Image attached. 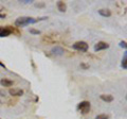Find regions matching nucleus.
<instances>
[{
    "label": "nucleus",
    "mask_w": 127,
    "mask_h": 119,
    "mask_svg": "<svg viewBox=\"0 0 127 119\" xmlns=\"http://www.w3.org/2000/svg\"><path fill=\"white\" fill-rule=\"evenodd\" d=\"M35 22H37V20L32 17H19L16 19L15 25L17 27H25L30 25V23H35Z\"/></svg>",
    "instance_id": "1"
},
{
    "label": "nucleus",
    "mask_w": 127,
    "mask_h": 119,
    "mask_svg": "<svg viewBox=\"0 0 127 119\" xmlns=\"http://www.w3.org/2000/svg\"><path fill=\"white\" fill-rule=\"evenodd\" d=\"M73 49L74 50H77V51H81V52H86L88 50V44L86 42H76L75 44H73Z\"/></svg>",
    "instance_id": "2"
},
{
    "label": "nucleus",
    "mask_w": 127,
    "mask_h": 119,
    "mask_svg": "<svg viewBox=\"0 0 127 119\" xmlns=\"http://www.w3.org/2000/svg\"><path fill=\"white\" fill-rule=\"evenodd\" d=\"M77 110L82 114H87L90 111V102L89 101H82L77 105Z\"/></svg>",
    "instance_id": "3"
},
{
    "label": "nucleus",
    "mask_w": 127,
    "mask_h": 119,
    "mask_svg": "<svg viewBox=\"0 0 127 119\" xmlns=\"http://www.w3.org/2000/svg\"><path fill=\"white\" fill-rule=\"evenodd\" d=\"M109 48V44H107L105 42H98L96 45L94 46V50L95 51H101V50H105Z\"/></svg>",
    "instance_id": "4"
},
{
    "label": "nucleus",
    "mask_w": 127,
    "mask_h": 119,
    "mask_svg": "<svg viewBox=\"0 0 127 119\" xmlns=\"http://www.w3.org/2000/svg\"><path fill=\"white\" fill-rule=\"evenodd\" d=\"M12 30L9 27H0V37H6L11 35Z\"/></svg>",
    "instance_id": "5"
},
{
    "label": "nucleus",
    "mask_w": 127,
    "mask_h": 119,
    "mask_svg": "<svg viewBox=\"0 0 127 119\" xmlns=\"http://www.w3.org/2000/svg\"><path fill=\"white\" fill-rule=\"evenodd\" d=\"M9 94L11 96H14V97H19V96H22L23 95V90L20 88H11L9 90Z\"/></svg>",
    "instance_id": "6"
},
{
    "label": "nucleus",
    "mask_w": 127,
    "mask_h": 119,
    "mask_svg": "<svg viewBox=\"0 0 127 119\" xmlns=\"http://www.w3.org/2000/svg\"><path fill=\"white\" fill-rule=\"evenodd\" d=\"M51 52H52V54H54V55H63L64 52H65V50L59 46H55L51 49Z\"/></svg>",
    "instance_id": "7"
},
{
    "label": "nucleus",
    "mask_w": 127,
    "mask_h": 119,
    "mask_svg": "<svg viewBox=\"0 0 127 119\" xmlns=\"http://www.w3.org/2000/svg\"><path fill=\"white\" fill-rule=\"evenodd\" d=\"M14 82L9 80V79H2V80H0V85L1 86H4V87H11L13 86Z\"/></svg>",
    "instance_id": "8"
},
{
    "label": "nucleus",
    "mask_w": 127,
    "mask_h": 119,
    "mask_svg": "<svg viewBox=\"0 0 127 119\" xmlns=\"http://www.w3.org/2000/svg\"><path fill=\"white\" fill-rule=\"evenodd\" d=\"M98 14H100L101 16H103V17H110L111 16V12L108 9H101V10H98Z\"/></svg>",
    "instance_id": "9"
},
{
    "label": "nucleus",
    "mask_w": 127,
    "mask_h": 119,
    "mask_svg": "<svg viewBox=\"0 0 127 119\" xmlns=\"http://www.w3.org/2000/svg\"><path fill=\"white\" fill-rule=\"evenodd\" d=\"M100 98L105 102H112L113 101V97L111 96V95H101Z\"/></svg>",
    "instance_id": "10"
},
{
    "label": "nucleus",
    "mask_w": 127,
    "mask_h": 119,
    "mask_svg": "<svg viewBox=\"0 0 127 119\" xmlns=\"http://www.w3.org/2000/svg\"><path fill=\"white\" fill-rule=\"evenodd\" d=\"M57 9L61 11V12H66V10H67L66 3L64 2V1H58L57 2Z\"/></svg>",
    "instance_id": "11"
},
{
    "label": "nucleus",
    "mask_w": 127,
    "mask_h": 119,
    "mask_svg": "<svg viewBox=\"0 0 127 119\" xmlns=\"http://www.w3.org/2000/svg\"><path fill=\"white\" fill-rule=\"evenodd\" d=\"M126 62H127V54L125 53L124 54V58H123V61H122V67H123V69H126L127 68Z\"/></svg>",
    "instance_id": "12"
},
{
    "label": "nucleus",
    "mask_w": 127,
    "mask_h": 119,
    "mask_svg": "<svg viewBox=\"0 0 127 119\" xmlns=\"http://www.w3.org/2000/svg\"><path fill=\"white\" fill-rule=\"evenodd\" d=\"M95 119H108V115H105V114H101V115H97Z\"/></svg>",
    "instance_id": "13"
},
{
    "label": "nucleus",
    "mask_w": 127,
    "mask_h": 119,
    "mask_svg": "<svg viewBox=\"0 0 127 119\" xmlns=\"http://www.w3.org/2000/svg\"><path fill=\"white\" fill-rule=\"evenodd\" d=\"M30 32L33 33V34H40V31H39V30H35V29H31Z\"/></svg>",
    "instance_id": "14"
},
{
    "label": "nucleus",
    "mask_w": 127,
    "mask_h": 119,
    "mask_svg": "<svg viewBox=\"0 0 127 119\" xmlns=\"http://www.w3.org/2000/svg\"><path fill=\"white\" fill-rule=\"evenodd\" d=\"M81 68H83V69H89V65L85 64V63H82V64H81Z\"/></svg>",
    "instance_id": "15"
},
{
    "label": "nucleus",
    "mask_w": 127,
    "mask_h": 119,
    "mask_svg": "<svg viewBox=\"0 0 127 119\" xmlns=\"http://www.w3.org/2000/svg\"><path fill=\"white\" fill-rule=\"evenodd\" d=\"M120 46L122 47V48H124V49H126V48H127V45H126V42H121V43H120Z\"/></svg>",
    "instance_id": "16"
},
{
    "label": "nucleus",
    "mask_w": 127,
    "mask_h": 119,
    "mask_svg": "<svg viewBox=\"0 0 127 119\" xmlns=\"http://www.w3.org/2000/svg\"><path fill=\"white\" fill-rule=\"evenodd\" d=\"M35 5H36L37 7H42V6H45V4H43V3H36Z\"/></svg>",
    "instance_id": "17"
},
{
    "label": "nucleus",
    "mask_w": 127,
    "mask_h": 119,
    "mask_svg": "<svg viewBox=\"0 0 127 119\" xmlns=\"http://www.w3.org/2000/svg\"><path fill=\"white\" fill-rule=\"evenodd\" d=\"M4 95H5V93L3 92V90H0V96L3 97V96H4Z\"/></svg>",
    "instance_id": "18"
},
{
    "label": "nucleus",
    "mask_w": 127,
    "mask_h": 119,
    "mask_svg": "<svg viewBox=\"0 0 127 119\" xmlns=\"http://www.w3.org/2000/svg\"><path fill=\"white\" fill-rule=\"evenodd\" d=\"M0 18H5V15H3V14H0Z\"/></svg>",
    "instance_id": "19"
},
{
    "label": "nucleus",
    "mask_w": 127,
    "mask_h": 119,
    "mask_svg": "<svg viewBox=\"0 0 127 119\" xmlns=\"http://www.w3.org/2000/svg\"><path fill=\"white\" fill-rule=\"evenodd\" d=\"M0 66H1V67H3V68H5V66H4V64H2V63H1V62H0Z\"/></svg>",
    "instance_id": "20"
},
{
    "label": "nucleus",
    "mask_w": 127,
    "mask_h": 119,
    "mask_svg": "<svg viewBox=\"0 0 127 119\" xmlns=\"http://www.w3.org/2000/svg\"><path fill=\"white\" fill-rule=\"evenodd\" d=\"M0 103H1V101H0Z\"/></svg>",
    "instance_id": "21"
}]
</instances>
